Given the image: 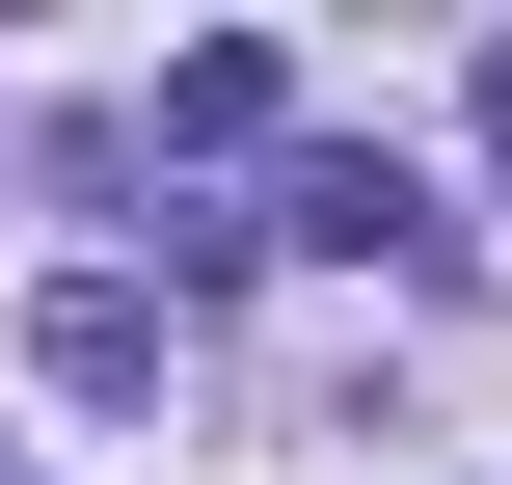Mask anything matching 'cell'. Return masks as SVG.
<instances>
[{"instance_id": "obj_1", "label": "cell", "mask_w": 512, "mask_h": 485, "mask_svg": "<svg viewBox=\"0 0 512 485\" xmlns=\"http://www.w3.org/2000/svg\"><path fill=\"white\" fill-rule=\"evenodd\" d=\"M54 405H162V297H135V270L54 297Z\"/></svg>"}]
</instances>
